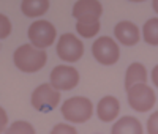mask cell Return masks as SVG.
I'll use <instances>...</instances> for the list:
<instances>
[{"instance_id":"1","label":"cell","mask_w":158,"mask_h":134,"mask_svg":"<svg viewBox=\"0 0 158 134\" xmlns=\"http://www.w3.org/2000/svg\"><path fill=\"white\" fill-rule=\"evenodd\" d=\"M15 65L24 73H36L41 70L48 62V54L46 51L35 47L33 44H24L15 51L13 55Z\"/></svg>"},{"instance_id":"2","label":"cell","mask_w":158,"mask_h":134,"mask_svg":"<svg viewBox=\"0 0 158 134\" xmlns=\"http://www.w3.org/2000/svg\"><path fill=\"white\" fill-rule=\"evenodd\" d=\"M92 103L87 98L82 96H74L70 98L63 103L62 106V114L68 122H74V123H84L92 117Z\"/></svg>"},{"instance_id":"3","label":"cell","mask_w":158,"mask_h":134,"mask_svg":"<svg viewBox=\"0 0 158 134\" xmlns=\"http://www.w3.org/2000/svg\"><path fill=\"white\" fill-rule=\"evenodd\" d=\"M128 104L138 112H149L155 106V93L146 84H135L127 88Z\"/></svg>"},{"instance_id":"4","label":"cell","mask_w":158,"mask_h":134,"mask_svg":"<svg viewBox=\"0 0 158 134\" xmlns=\"http://www.w3.org/2000/svg\"><path fill=\"white\" fill-rule=\"evenodd\" d=\"M60 93L51 84H43L32 93V106L38 112H49L59 104Z\"/></svg>"},{"instance_id":"5","label":"cell","mask_w":158,"mask_h":134,"mask_svg":"<svg viewBox=\"0 0 158 134\" xmlns=\"http://www.w3.org/2000/svg\"><path fill=\"white\" fill-rule=\"evenodd\" d=\"M57 54L63 62L74 63L82 57L84 44H82L81 39H77L73 33H65V35L60 36L59 43H57Z\"/></svg>"},{"instance_id":"6","label":"cell","mask_w":158,"mask_h":134,"mask_svg":"<svg viewBox=\"0 0 158 134\" xmlns=\"http://www.w3.org/2000/svg\"><path fill=\"white\" fill-rule=\"evenodd\" d=\"M92 52L94 57L97 59V62H100L101 65H114L118 60L120 51H118L117 43L109 36H101L92 46Z\"/></svg>"},{"instance_id":"7","label":"cell","mask_w":158,"mask_h":134,"mask_svg":"<svg viewBox=\"0 0 158 134\" xmlns=\"http://www.w3.org/2000/svg\"><path fill=\"white\" fill-rule=\"evenodd\" d=\"M29 39L35 47H49L56 39V29L48 21H36L29 27Z\"/></svg>"},{"instance_id":"8","label":"cell","mask_w":158,"mask_h":134,"mask_svg":"<svg viewBox=\"0 0 158 134\" xmlns=\"http://www.w3.org/2000/svg\"><path fill=\"white\" fill-rule=\"evenodd\" d=\"M79 82V73L73 66L59 65L51 71V85L57 90H71Z\"/></svg>"},{"instance_id":"9","label":"cell","mask_w":158,"mask_h":134,"mask_svg":"<svg viewBox=\"0 0 158 134\" xmlns=\"http://www.w3.org/2000/svg\"><path fill=\"white\" fill-rule=\"evenodd\" d=\"M103 14V6L98 0H77L73 6V16L77 22H97Z\"/></svg>"},{"instance_id":"10","label":"cell","mask_w":158,"mask_h":134,"mask_svg":"<svg viewBox=\"0 0 158 134\" xmlns=\"http://www.w3.org/2000/svg\"><path fill=\"white\" fill-rule=\"evenodd\" d=\"M114 35L115 38L125 46H135L139 41V29L138 25H135L133 22H118L114 27Z\"/></svg>"},{"instance_id":"11","label":"cell","mask_w":158,"mask_h":134,"mask_svg":"<svg viewBox=\"0 0 158 134\" xmlns=\"http://www.w3.org/2000/svg\"><path fill=\"white\" fill-rule=\"evenodd\" d=\"M118 111H120V104L114 96H104L98 103V118L101 122H112L118 115Z\"/></svg>"},{"instance_id":"12","label":"cell","mask_w":158,"mask_h":134,"mask_svg":"<svg viewBox=\"0 0 158 134\" xmlns=\"http://www.w3.org/2000/svg\"><path fill=\"white\" fill-rule=\"evenodd\" d=\"M147 82V71L141 63H131L125 74V88H130L135 84H146Z\"/></svg>"},{"instance_id":"13","label":"cell","mask_w":158,"mask_h":134,"mask_svg":"<svg viewBox=\"0 0 158 134\" xmlns=\"http://www.w3.org/2000/svg\"><path fill=\"white\" fill-rule=\"evenodd\" d=\"M127 132H133V134H141L142 126L141 122L135 117H123L112 126V134H127Z\"/></svg>"},{"instance_id":"14","label":"cell","mask_w":158,"mask_h":134,"mask_svg":"<svg viewBox=\"0 0 158 134\" xmlns=\"http://www.w3.org/2000/svg\"><path fill=\"white\" fill-rule=\"evenodd\" d=\"M49 8V0H22L21 10L25 16L29 18H36L41 16Z\"/></svg>"},{"instance_id":"15","label":"cell","mask_w":158,"mask_h":134,"mask_svg":"<svg viewBox=\"0 0 158 134\" xmlns=\"http://www.w3.org/2000/svg\"><path fill=\"white\" fill-rule=\"evenodd\" d=\"M142 36L144 39L152 44V46H156L158 44V19L153 18V19H149L144 25V30H142Z\"/></svg>"},{"instance_id":"16","label":"cell","mask_w":158,"mask_h":134,"mask_svg":"<svg viewBox=\"0 0 158 134\" xmlns=\"http://www.w3.org/2000/svg\"><path fill=\"white\" fill-rule=\"evenodd\" d=\"M77 33L84 38H94L100 32V22H77L76 24Z\"/></svg>"},{"instance_id":"17","label":"cell","mask_w":158,"mask_h":134,"mask_svg":"<svg viewBox=\"0 0 158 134\" xmlns=\"http://www.w3.org/2000/svg\"><path fill=\"white\" fill-rule=\"evenodd\" d=\"M8 132L13 134V132H22V134H33V128L29 125V123H25V122H16V123H13L11 128H8Z\"/></svg>"},{"instance_id":"18","label":"cell","mask_w":158,"mask_h":134,"mask_svg":"<svg viewBox=\"0 0 158 134\" xmlns=\"http://www.w3.org/2000/svg\"><path fill=\"white\" fill-rule=\"evenodd\" d=\"M10 33H11V22H10V19L6 16H3V14H0V39L10 36Z\"/></svg>"},{"instance_id":"19","label":"cell","mask_w":158,"mask_h":134,"mask_svg":"<svg viewBox=\"0 0 158 134\" xmlns=\"http://www.w3.org/2000/svg\"><path fill=\"white\" fill-rule=\"evenodd\" d=\"M6 123H8V115H6V112L2 109V107H0V132H3Z\"/></svg>"},{"instance_id":"20","label":"cell","mask_w":158,"mask_h":134,"mask_svg":"<svg viewBox=\"0 0 158 134\" xmlns=\"http://www.w3.org/2000/svg\"><path fill=\"white\" fill-rule=\"evenodd\" d=\"M155 118H156V115H153V122H152V118L149 120V132H156V128H155Z\"/></svg>"},{"instance_id":"21","label":"cell","mask_w":158,"mask_h":134,"mask_svg":"<svg viewBox=\"0 0 158 134\" xmlns=\"http://www.w3.org/2000/svg\"><path fill=\"white\" fill-rule=\"evenodd\" d=\"M130 2H144V0H130Z\"/></svg>"}]
</instances>
